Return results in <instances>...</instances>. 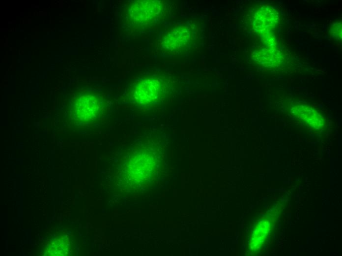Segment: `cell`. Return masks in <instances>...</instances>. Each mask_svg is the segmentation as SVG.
<instances>
[{
  "label": "cell",
  "instance_id": "obj_1",
  "mask_svg": "<svg viewBox=\"0 0 342 256\" xmlns=\"http://www.w3.org/2000/svg\"><path fill=\"white\" fill-rule=\"evenodd\" d=\"M103 106V100L100 96L92 94H82L73 103L72 117L83 123L93 122L100 117Z\"/></svg>",
  "mask_w": 342,
  "mask_h": 256
},
{
  "label": "cell",
  "instance_id": "obj_2",
  "mask_svg": "<svg viewBox=\"0 0 342 256\" xmlns=\"http://www.w3.org/2000/svg\"><path fill=\"white\" fill-rule=\"evenodd\" d=\"M162 11L163 6L160 2L139 0L133 2L130 6L128 15L134 24L144 25L154 22L160 17Z\"/></svg>",
  "mask_w": 342,
  "mask_h": 256
},
{
  "label": "cell",
  "instance_id": "obj_3",
  "mask_svg": "<svg viewBox=\"0 0 342 256\" xmlns=\"http://www.w3.org/2000/svg\"><path fill=\"white\" fill-rule=\"evenodd\" d=\"M279 21L277 10L271 7H262L254 16V27L255 30L263 36L266 40L274 37V31Z\"/></svg>",
  "mask_w": 342,
  "mask_h": 256
},
{
  "label": "cell",
  "instance_id": "obj_4",
  "mask_svg": "<svg viewBox=\"0 0 342 256\" xmlns=\"http://www.w3.org/2000/svg\"><path fill=\"white\" fill-rule=\"evenodd\" d=\"M290 112L293 117L315 131H320L325 127L323 116L310 106L295 104L291 107Z\"/></svg>",
  "mask_w": 342,
  "mask_h": 256
},
{
  "label": "cell",
  "instance_id": "obj_5",
  "mask_svg": "<svg viewBox=\"0 0 342 256\" xmlns=\"http://www.w3.org/2000/svg\"><path fill=\"white\" fill-rule=\"evenodd\" d=\"M160 90V84L156 80L152 78L144 79L136 86L134 97L140 104H149L156 99Z\"/></svg>",
  "mask_w": 342,
  "mask_h": 256
},
{
  "label": "cell",
  "instance_id": "obj_6",
  "mask_svg": "<svg viewBox=\"0 0 342 256\" xmlns=\"http://www.w3.org/2000/svg\"><path fill=\"white\" fill-rule=\"evenodd\" d=\"M189 35L190 33L186 28H175L166 35L163 46L165 49L173 51L182 49L186 46Z\"/></svg>",
  "mask_w": 342,
  "mask_h": 256
},
{
  "label": "cell",
  "instance_id": "obj_7",
  "mask_svg": "<svg viewBox=\"0 0 342 256\" xmlns=\"http://www.w3.org/2000/svg\"><path fill=\"white\" fill-rule=\"evenodd\" d=\"M256 58L260 64L265 66L278 67L283 62V53L275 47H268L259 50Z\"/></svg>",
  "mask_w": 342,
  "mask_h": 256
},
{
  "label": "cell",
  "instance_id": "obj_8",
  "mask_svg": "<svg viewBox=\"0 0 342 256\" xmlns=\"http://www.w3.org/2000/svg\"><path fill=\"white\" fill-rule=\"evenodd\" d=\"M330 34L331 37L335 39L342 38V23H337L332 26L330 29Z\"/></svg>",
  "mask_w": 342,
  "mask_h": 256
}]
</instances>
